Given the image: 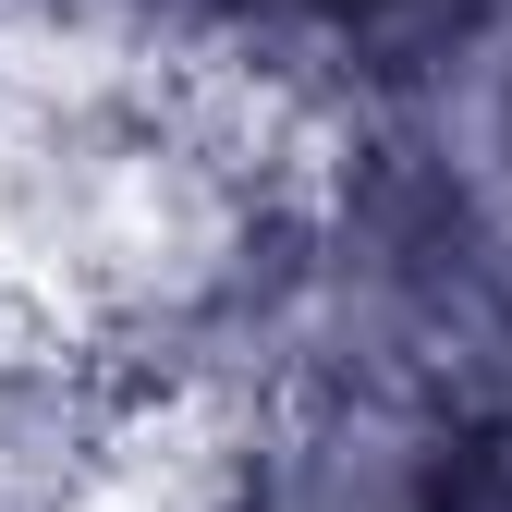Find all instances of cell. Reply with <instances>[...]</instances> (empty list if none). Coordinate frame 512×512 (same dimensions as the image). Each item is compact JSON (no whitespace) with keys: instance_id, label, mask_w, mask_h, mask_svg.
<instances>
[{"instance_id":"1","label":"cell","mask_w":512,"mask_h":512,"mask_svg":"<svg viewBox=\"0 0 512 512\" xmlns=\"http://www.w3.org/2000/svg\"><path fill=\"white\" fill-rule=\"evenodd\" d=\"M464 415L391 378H293L256 403L232 512H439L464 476Z\"/></svg>"},{"instance_id":"2","label":"cell","mask_w":512,"mask_h":512,"mask_svg":"<svg viewBox=\"0 0 512 512\" xmlns=\"http://www.w3.org/2000/svg\"><path fill=\"white\" fill-rule=\"evenodd\" d=\"M147 378L61 317H0V512H110Z\"/></svg>"},{"instance_id":"3","label":"cell","mask_w":512,"mask_h":512,"mask_svg":"<svg viewBox=\"0 0 512 512\" xmlns=\"http://www.w3.org/2000/svg\"><path fill=\"white\" fill-rule=\"evenodd\" d=\"M37 13H61V25H86V37H110L122 61H147V74H171V61L196 49V25H208V0H37Z\"/></svg>"}]
</instances>
